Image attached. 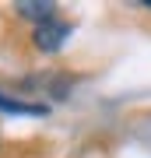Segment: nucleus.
Instances as JSON below:
<instances>
[{
    "instance_id": "20e7f679",
    "label": "nucleus",
    "mask_w": 151,
    "mask_h": 158,
    "mask_svg": "<svg viewBox=\"0 0 151 158\" xmlns=\"http://www.w3.org/2000/svg\"><path fill=\"white\" fill-rule=\"evenodd\" d=\"M137 4H141V7H151V0H137Z\"/></svg>"
},
{
    "instance_id": "f257e3e1",
    "label": "nucleus",
    "mask_w": 151,
    "mask_h": 158,
    "mask_svg": "<svg viewBox=\"0 0 151 158\" xmlns=\"http://www.w3.org/2000/svg\"><path fill=\"white\" fill-rule=\"evenodd\" d=\"M67 35H70V25L67 21H42V25H35V32H32V42H35V49H42V53H56L63 42H67Z\"/></svg>"
},
{
    "instance_id": "7ed1b4c3",
    "label": "nucleus",
    "mask_w": 151,
    "mask_h": 158,
    "mask_svg": "<svg viewBox=\"0 0 151 158\" xmlns=\"http://www.w3.org/2000/svg\"><path fill=\"white\" fill-rule=\"evenodd\" d=\"M0 109L4 113H25V116H46V106H39V102H25V98H11L0 91Z\"/></svg>"
},
{
    "instance_id": "f03ea898",
    "label": "nucleus",
    "mask_w": 151,
    "mask_h": 158,
    "mask_svg": "<svg viewBox=\"0 0 151 158\" xmlns=\"http://www.w3.org/2000/svg\"><path fill=\"white\" fill-rule=\"evenodd\" d=\"M18 14L32 18L35 25H42V21H53L56 18V7L49 4V0H21V4H18Z\"/></svg>"
}]
</instances>
